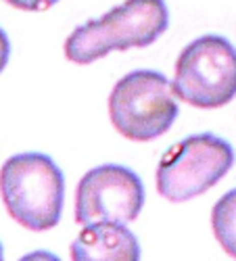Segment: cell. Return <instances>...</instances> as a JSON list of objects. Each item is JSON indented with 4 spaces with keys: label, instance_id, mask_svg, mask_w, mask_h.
<instances>
[{
    "label": "cell",
    "instance_id": "cell-6",
    "mask_svg": "<svg viewBox=\"0 0 236 261\" xmlns=\"http://www.w3.org/2000/svg\"><path fill=\"white\" fill-rule=\"evenodd\" d=\"M144 207V186L138 173L125 165L104 163L84 173L75 190V222L130 224Z\"/></svg>",
    "mask_w": 236,
    "mask_h": 261
},
{
    "label": "cell",
    "instance_id": "cell-10",
    "mask_svg": "<svg viewBox=\"0 0 236 261\" xmlns=\"http://www.w3.org/2000/svg\"><path fill=\"white\" fill-rule=\"evenodd\" d=\"M9 57H11V42H9L7 32L0 28V73L5 71L7 63H9Z\"/></svg>",
    "mask_w": 236,
    "mask_h": 261
},
{
    "label": "cell",
    "instance_id": "cell-1",
    "mask_svg": "<svg viewBox=\"0 0 236 261\" xmlns=\"http://www.w3.org/2000/svg\"><path fill=\"white\" fill-rule=\"evenodd\" d=\"M169 25L165 0H125L98 19L77 25L65 40V57L75 65H90L113 50L144 48Z\"/></svg>",
    "mask_w": 236,
    "mask_h": 261
},
{
    "label": "cell",
    "instance_id": "cell-4",
    "mask_svg": "<svg viewBox=\"0 0 236 261\" xmlns=\"http://www.w3.org/2000/svg\"><path fill=\"white\" fill-rule=\"evenodd\" d=\"M234 165V148L216 134H192L165 150L155 173L157 192L171 203L205 194Z\"/></svg>",
    "mask_w": 236,
    "mask_h": 261
},
{
    "label": "cell",
    "instance_id": "cell-9",
    "mask_svg": "<svg viewBox=\"0 0 236 261\" xmlns=\"http://www.w3.org/2000/svg\"><path fill=\"white\" fill-rule=\"evenodd\" d=\"M11 7L19 9V11H30V13H38V11H46L50 7H55L59 0H5Z\"/></svg>",
    "mask_w": 236,
    "mask_h": 261
},
{
    "label": "cell",
    "instance_id": "cell-5",
    "mask_svg": "<svg viewBox=\"0 0 236 261\" xmlns=\"http://www.w3.org/2000/svg\"><path fill=\"white\" fill-rule=\"evenodd\" d=\"M174 92L197 109H220L236 96V48L207 34L184 46L176 61Z\"/></svg>",
    "mask_w": 236,
    "mask_h": 261
},
{
    "label": "cell",
    "instance_id": "cell-7",
    "mask_svg": "<svg viewBox=\"0 0 236 261\" xmlns=\"http://www.w3.org/2000/svg\"><path fill=\"white\" fill-rule=\"evenodd\" d=\"M69 255L73 261H90V259H138L140 245L138 238L125 224L100 222L84 226L77 238L71 243Z\"/></svg>",
    "mask_w": 236,
    "mask_h": 261
},
{
    "label": "cell",
    "instance_id": "cell-11",
    "mask_svg": "<svg viewBox=\"0 0 236 261\" xmlns=\"http://www.w3.org/2000/svg\"><path fill=\"white\" fill-rule=\"evenodd\" d=\"M5 257V253H3V245H0V259H3Z\"/></svg>",
    "mask_w": 236,
    "mask_h": 261
},
{
    "label": "cell",
    "instance_id": "cell-3",
    "mask_svg": "<svg viewBox=\"0 0 236 261\" xmlns=\"http://www.w3.org/2000/svg\"><path fill=\"white\" fill-rule=\"evenodd\" d=\"M161 71L136 69L123 75L111 90L109 117L127 140L148 142L163 136L178 117V100Z\"/></svg>",
    "mask_w": 236,
    "mask_h": 261
},
{
    "label": "cell",
    "instance_id": "cell-2",
    "mask_svg": "<svg viewBox=\"0 0 236 261\" xmlns=\"http://www.w3.org/2000/svg\"><path fill=\"white\" fill-rule=\"evenodd\" d=\"M0 197L13 220L34 232L61 222L65 178L44 153H19L0 167Z\"/></svg>",
    "mask_w": 236,
    "mask_h": 261
},
{
    "label": "cell",
    "instance_id": "cell-8",
    "mask_svg": "<svg viewBox=\"0 0 236 261\" xmlns=\"http://www.w3.org/2000/svg\"><path fill=\"white\" fill-rule=\"evenodd\" d=\"M211 226L220 247L236 259V188L228 190L224 197L213 205Z\"/></svg>",
    "mask_w": 236,
    "mask_h": 261
}]
</instances>
